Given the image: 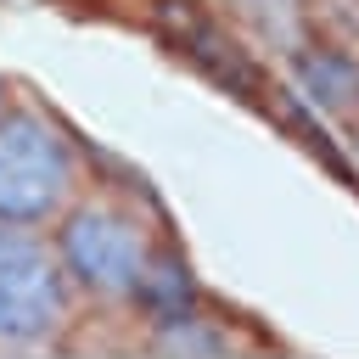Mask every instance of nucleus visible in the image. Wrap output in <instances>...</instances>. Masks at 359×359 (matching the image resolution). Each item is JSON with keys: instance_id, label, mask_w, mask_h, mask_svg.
Returning <instances> with one entry per match:
<instances>
[{"instance_id": "1", "label": "nucleus", "mask_w": 359, "mask_h": 359, "mask_svg": "<svg viewBox=\"0 0 359 359\" xmlns=\"http://www.w3.org/2000/svg\"><path fill=\"white\" fill-rule=\"evenodd\" d=\"M50 247L84 309H140L157 297L168 241L135 191L90 174V185L50 224Z\"/></svg>"}, {"instance_id": "2", "label": "nucleus", "mask_w": 359, "mask_h": 359, "mask_svg": "<svg viewBox=\"0 0 359 359\" xmlns=\"http://www.w3.org/2000/svg\"><path fill=\"white\" fill-rule=\"evenodd\" d=\"M90 174L95 168L73 129L34 95L11 90L0 107V224L50 230L62 208L90 185Z\"/></svg>"}, {"instance_id": "3", "label": "nucleus", "mask_w": 359, "mask_h": 359, "mask_svg": "<svg viewBox=\"0 0 359 359\" xmlns=\"http://www.w3.org/2000/svg\"><path fill=\"white\" fill-rule=\"evenodd\" d=\"M84 303L50 247V230L0 224V353H56L73 342Z\"/></svg>"}, {"instance_id": "4", "label": "nucleus", "mask_w": 359, "mask_h": 359, "mask_svg": "<svg viewBox=\"0 0 359 359\" xmlns=\"http://www.w3.org/2000/svg\"><path fill=\"white\" fill-rule=\"evenodd\" d=\"M146 348L168 353V359H208V353H230L236 337L224 331V320H208V314H191V309H168V314L151 320Z\"/></svg>"}, {"instance_id": "5", "label": "nucleus", "mask_w": 359, "mask_h": 359, "mask_svg": "<svg viewBox=\"0 0 359 359\" xmlns=\"http://www.w3.org/2000/svg\"><path fill=\"white\" fill-rule=\"evenodd\" d=\"M11 90H17V84H11L6 73H0V107H6V95H11Z\"/></svg>"}]
</instances>
